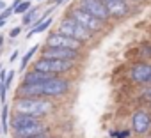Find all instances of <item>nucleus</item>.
Wrapping results in <instances>:
<instances>
[{
	"mask_svg": "<svg viewBox=\"0 0 151 138\" xmlns=\"http://www.w3.org/2000/svg\"><path fill=\"white\" fill-rule=\"evenodd\" d=\"M13 14H14V9H13V7L9 6L7 9H4L2 13H0V20H4V21H7V20H9V18L13 16Z\"/></svg>",
	"mask_w": 151,
	"mask_h": 138,
	"instance_id": "20",
	"label": "nucleus"
},
{
	"mask_svg": "<svg viewBox=\"0 0 151 138\" xmlns=\"http://www.w3.org/2000/svg\"><path fill=\"white\" fill-rule=\"evenodd\" d=\"M130 78L135 83H147V82H151V65L144 64V62L135 64L130 69Z\"/></svg>",
	"mask_w": 151,
	"mask_h": 138,
	"instance_id": "11",
	"label": "nucleus"
},
{
	"mask_svg": "<svg viewBox=\"0 0 151 138\" xmlns=\"http://www.w3.org/2000/svg\"><path fill=\"white\" fill-rule=\"evenodd\" d=\"M109 18H123L128 13V4L126 0H110V2L105 4Z\"/></svg>",
	"mask_w": 151,
	"mask_h": 138,
	"instance_id": "13",
	"label": "nucleus"
},
{
	"mask_svg": "<svg viewBox=\"0 0 151 138\" xmlns=\"http://www.w3.org/2000/svg\"><path fill=\"white\" fill-rule=\"evenodd\" d=\"M18 55H20V51H18V50H14V51L11 53V57H9V62H14V60L18 58Z\"/></svg>",
	"mask_w": 151,
	"mask_h": 138,
	"instance_id": "24",
	"label": "nucleus"
},
{
	"mask_svg": "<svg viewBox=\"0 0 151 138\" xmlns=\"http://www.w3.org/2000/svg\"><path fill=\"white\" fill-rule=\"evenodd\" d=\"M73 65H75V62H69V60H55V58H43V57H39L34 62L36 71L46 73V75H53V76L71 71Z\"/></svg>",
	"mask_w": 151,
	"mask_h": 138,
	"instance_id": "3",
	"label": "nucleus"
},
{
	"mask_svg": "<svg viewBox=\"0 0 151 138\" xmlns=\"http://www.w3.org/2000/svg\"><path fill=\"white\" fill-rule=\"evenodd\" d=\"M52 21H53V18H46L45 21H41L39 25H36L34 28H30V32L27 34V39H29V37H32V36H36V34H41V32L48 30V27L52 25Z\"/></svg>",
	"mask_w": 151,
	"mask_h": 138,
	"instance_id": "16",
	"label": "nucleus"
},
{
	"mask_svg": "<svg viewBox=\"0 0 151 138\" xmlns=\"http://www.w3.org/2000/svg\"><path fill=\"white\" fill-rule=\"evenodd\" d=\"M71 83L66 80V78H60V76H53L50 78L48 82L43 83V96L52 99V97H57V96H62L69 90Z\"/></svg>",
	"mask_w": 151,
	"mask_h": 138,
	"instance_id": "5",
	"label": "nucleus"
},
{
	"mask_svg": "<svg viewBox=\"0 0 151 138\" xmlns=\"http://www.w3.org/2000/svg\"><path fill=\"white\" fill-rule=\"evenodd\" d=\"M112 136L114 138H128L130 131H112Z\"/></svg>",
	"mask_w": 151,
	"mask_h": 138,
	"instance_id": "21",
	"label": "nucleus"
},
{
	"mask_svg": "<svg viewBox=\"0 0 151 138\" xmlns=\"http://www.w3.org/2000/svg\"><path fill=\"white\" fill-rule=\"evenodd\" d=\"M52 108L53 105L48 97H16L13 103L14 113H23L36 119H43L52 112Z\"/></svg>",
	"mask_w": 151,
	"mask_h": 138,
	"instance_id": "1",
	"label": "nucleus"
},
{
	"mask_svg": "<svg viewBox=\"0 0 151 138\" xmlns=\"http://www.w3.org/2000/svg\"><path fill=\"white\" fill-rule=\"evenodd\" d=\"M2 43H4V37H2V36H0V48H2Z\"/></svg>",
	"mask_w": 151,
	"mask_h": 138,
	"instance_id": "30",
	"label": "nucleus"
},
{
	"mask_svg": "<svg viewBox=\"0 0 151 138\" xmlns=\"http://www.w3.org/2000/svg\"><path fill=\"white\" fill-rule=\"evenodd\" d=\"M14 75H16L14 71H9V73H7V78H6V82H4V85H6L7 89H9V87H11V83H13V78H14Z\"/></svg>",
	"mask_w": 151,
	"mask_h": 138,
	"instance_id": "22",
	"label": "nucleus"
},
{
	"mask_svg": "<svg viewBox=\"0 0 151 138\" xmlns=\"http://www.w3.org/2000/svg\"><path fill=\"white\" fill-rule=\"evenodd\" d=\"M16 97H45L43 96V83H20L16 90Z\"/></svg>",
	"mask_w": 151,
	"mask_h": 138,
	"instance_id": "12",
	"label": "nucleus"
},
{
	"mask_svg": "<svg viewBox=\"0 0 151 138\" xmlns=\"http://www.w3.org/2000/svg\"><path fill=\"white\" fill-rule=\"evenodd\" d=\"M41 57L43 58H55V60H69V62H75V60L80 57V51L68 50V48H48V46H45L41 50Z\"/></svg>",
	"mask_w": 151,
	"mask_h": 138,
	"instance_id": "8",
	"label": "nucleus"
},
{
	"mask_svg": "<svg viewBox=\"0 0 151 138\" xmlns=\"http://www.w3.org/2000/svg\"><path fill=\"white\" fill-rule=\"evenodd\" d=\"M34 138H52V136H50V134L46 133V134H41V136H34Z\"/></svg>",
	"mask_w": 151,
	"mask_h": 138,
	"instance_id": "27",
	"label": "nucleus"
},
{
	"mask_svg": "<svg viewBox=\"0 0 151 138\" xmlns=\"http://www.w3.org/2000/svg\"><path fill=\"white\" fill-rule=\"evenodd\" d=\"M151 127V115L144 110H137L132 115V129L137 134H146Z\"/></svg>",
	"mask_w": 151,
	"mask_h": 138,
	"instance_id": "10",
	"label": "nucleus"
},
{
	"mask_svg": "<svg viewBox=\"0 0 151 138\" xmlns=\"http://www.w3.org/2000/svg\"><path fill=\"white\" fill-rule=\"evenodd\" d=\"M22 30H23V25H22V27H14V28H13V30L9 32V37H18Z\"/></svg>",
	"mask_w": 151,
	"mask_h": 138,
	"instance_id": "23",
	"label": "nucleus"
},
{
	"mask_svg": "<svg viewBox=\"0 0 151 138\" xmlns=\"http://www.w3.org/2000/svg\"><path fill=\"white\" fill-rule=\"evenodd\" d=\"M32 9V4H30V0H23V2L14 9V14H27L29 11Z\"/></svg>",
	"mask_w": 151,
	"mask_h": 138,
	"instance_id": "19",
	"label": "nucleus"
},
{
	"mask_svg": "<svg viewBox=\"0 0 151 138\" xmlns=\"http://www.w3.org/2000/svg\"><path fill=\"white\" fill-rule=\"evenodd\" d=\"M48 133V124L43 120H37L30 126H25L22 129L13 131V138H34V136H41Z\"/></svg>",
	"mask_w": 151,
	"mask_h": 138,
	"instance_id": "9",
	"label": "nucleus"
},
{
	"mask_svg": "<svg viewBox=\"0 0 151 138\" xmlns=\"http://www.w3.org/2000/svg\"><path fill=\"white\" fill-rule=\"evenodd\" d=\"M41 119H36V117H30V115H23V113H13V119H11V129L16 131V129H22L25 126H30L34 122H37Z\"/></svg>",
	"mask_w": 151,
	"mask_h": 138,
	"instance_id": "14",
	"label": "nucleus"
},
{
	"mask_svg": "<svg viewBox=\"0 0 151 138\" xmlns=\"http://www.w3.org/2000/svg\"><path fill=\"white\" fill-rule=\"evenodd\" d=\"M37 50H39V44H34V46H32V48H30V50H29V51H27V53H25V55L22 57V60H20V73H23V69L27 67L29 60H30V58L34 57V53H36Z\"/></svg>",
	"mask_w": 151,
	"mask_h": 138,
	"instance_id": "17",
	"label": "nucleus"
},
{
	"mask_svg": "<svg viewBox=\"0 0 151 138\" xmlns=\"http://www.w3.org/2000/svg\"><path fill=\"white\" fill-rule=\"evenodd\" d=\"M4 25H6V21H4V20H0V28H2Z\"/></svg>",
	"mask_w": 151,
	"mask_h": 138,
	"instance_id": "29",
	"label": "nucleus"
},
{
	"mask_svg": "<svg viewBox=\"0 0 151 138\" xmlns=\"http://www.w3.org/2000/svg\"><path fill=\"white\" fill-rule=\"evenodd\" d=\"M55 32H59V34H62V36H68V37H71V39H75V41H80L82 44L93 37V34H91L87 28H84V27L78 25L77 21H73L71 18H62V20L59 21Z\"/></svg>",
	"mask_w": 151,
	"mask_h": 138,
	"instance_id": "2",
	"label": "nucleus"
},
{
	"mask_svg": "<svg viewBox=\"0 0 151 138\" xmlns=\"http://www.w3.org/2000/svg\"><path fill=\"white\" fill-rule=\"evenodd\" d=\"M78 7L103 23L109 21V13H107V7L101 0H78Z\"/></svg>",
	"mask_w": 151,
	"mask_h": 138,
	"instance_id": "7",
	"label": "nucleus"
},
{
	"mask_svg": "<svg viewBox=\"0 0 151 138\" xmlns=\"http://www.w3.org/2000/svg\"><path fill=\"white\" fill-rule=\"evenodd\" d=\"M146 96H147V97L151 99V89H147V92H146Z\"/></svg>",
	"mask_w": 151,
	"mask_h": 138,
	"instance_id": "28",
	"label": "nucleus"
},
{
	"mask_svg": "<svg viewBox=\"0 0 151 138\" xmlns=\"http://www.w3.org/2000/svg\"><path fill=\"white\" fill-rule=\"evenodd\" d=\"M4 9H7V4L4 2V0H0V13H2Z\"/></svg>",
	"mask_w": 151,
	"mask_h": 138,
	"instance_id": "25",
	"label": "nucleus"
},
{
	"mask_svg": "<svg viewBox=\"0 0 151 138\" xmlns=\"http://www.w3.org/2000/svg\"><path fill=\"white\" fill-rule=\"evenodd\" d=\"M62 2H64V0H53V4H55V7H59V6H60Z\"/></svg>",
	"mask_w": 151,
	"mask_h": 138,
	"instance_id": "26",
	"label": "nucleus"
},
{
	"mask_svg": "<svg viewBox=\"0 0 151 138\" xmlns=\"http://www.w3.org/2000/svg\"><path fill=\"white\" fill-rule=\"evenodd\" d=\"M68 18H71L73 21H77L78 25H82L84 28H87L91 34L100 32V30L103 28V21H100V20L93 18L91 14H87V13H86L84 9H80V7H73V9L69 11Z\"/></svg>",
	"mask_w": 151,
	"mask_h": 138,
	"instance_id": "4",
	"label": "nucleus"
},
{
	"mask_svg": "<svg viewBox=\"0 0 151 138\" xmlns=\"http://www.w3.org/2000/svg\"><path fill=\"white\" fill-rule=\"evenodd\" d=\"M50 78H53V75L39 73V71H36V69H32V71L25 73V76H23V82H22V83H30V85H34V83H45V82H48Z\"/></svg>",
	"mask_w": 151,
	"mask_h": 138,
	"instance_id": "15",
	"label": "nucleus"
},
{
	"mask_svg": "<svg viewBox=\"0 0 151 138\" xmlns=\"http://www.w3.org/2000/svg\"><path fill=\"white\" fill-rule=\"evenodd\" d=\"M101 2H103V4H107V2H110V0H101Z\"/></svg>",
	"mask_w": 151,
	"mask_h": 138,
	"instance_id": "31",
	"label": "nucleus"
},
{
	"mask_svg": "<svg viewBox=\"0 0 151 138\" xmlns=\"http://www.w3.org/2000/svg\"><path fill=\"white\" fill-rule=\"evenodd\" d=\"M45 46L48 48H68V50H75V51H80L82 48V43L80 41H75L68 36H62L59 32H50L48 37H46V43Z\"/></svg>",
	"mask_w": 151,
	"mask_h": 138,
	"instance_id": "6",
	"label": "nucleus"
},
{
	"mask_svg": "<svg viewBox=\"0 0 151 138\" xmlns=\"http://www.w3.org/2000/svg\"><path fill=\"white\" fill-rule=\"evenodd\" d=\"M2 133H9V106L7 105H2Z\"/></svg>",
	"mask_w": 151,
	"mask_h": 138,
	"instance_id": "18",
	"label": "nucleus"
},
{
	"mask_svg": "<svg viewBox=\"0 0 151 138\" xmlns=\"http://www.w3.org/2000/svg\"><path fill=\"white\" fill-rule=\"evenodd\" d=\"M0 134H2V127H0Z\"/></svg>",
	"mask_w": 151,
	"mask_h": 138,
	"instance_id": "32",
	"label": "nucleus"
}]
</instances>
